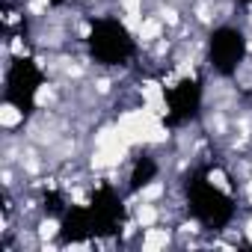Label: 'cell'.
<instances>
[{"instance_id":"cell-5","label":"cell","mask_w":252,"mask_h":252,"mask_svg":"<svg viewBox=\"0 0 252 252\" xmlns=\"http://www.w3.org/2000/svg\"><path fill=\"white\" fill-rule=\"evenodd\" d=\"M155 220H158V211H155L149 202H143V205L137 208V222H140L143 228H149V225H155Z\"/></svg>"},{"instance_id":"cell-9","label":"cell","mask_w":252,"mask_h":252,"mask_svg":"<svg viewBox=\"0 0 252 252\" xmlns=\"http://www.w3.org/2000/svg\"><path fill=\"white\" fill-rule=\"evenodd\" d=\"M246 199H249V202H252V181H249V184H246Z\"/></svg>"},{"instance_id":"cell-10","label":"cell","mask_w":252,"mask_h":252,"mask_svg":"<svg viewBox=\"0 0 252 252\" xmlns=\"http://www.w3.org/2000/svg\"><path fill=\"white\" fill-rule=\"evenodd\" d=\"M246 237H249V243H252V222L246 225Z\"/></svg>"},{"instance_id":"cell-8","label":"cell","mask_w":252,"mask_h":252,"mask_svg":"<svg viewBox=\"0 0 252 252\" xmlns=\"http://www.w3.org/2000/svg\"><path fill=\"white\" fill-rule=\"evenodd\" d=\"M57 231H60L57 220H45V222H42V228H39V234H42V237H54Z\"/></svg>"},{"instance_id":"cell-7","label":"cell","mask_w":252,"mask_h":252,"mask_svg":"<svg viewBox=\"0 0 252 252\" xmlns=\"http://www.w3.org/2000/svg\"><path fill=\"white\" fill-rule=\"evenodd\" d=\"M119 3H122L125 15H140V9H143V0H119Z\"/></svg>"},{"instance_id":"cell-3","label":"cell","mask_w":252,"mask_h":252,"mask_svg":"<svg viewBox=\"0 0 252 252\" xmlns=\"http://www.w3.org/2000/svg\"><path fill=\"white\" fill-rule=\"evenodd\" d=\"M137 36H140L143 42H152V39H158V36H160V21H155V18H146V21L137 27Z\"/></svg>"},{"instance_id":"cell-4","label":"cell","mask_w":252,"mask_h":252,"mask_svg":"<svg viewBox=\"0 0 252 252\" xmlns=\"http://www.w3.org/2000/svg\"><path fill=\"white\" fill-rule=\"evenodd\" d=\"M24 119V113L12 104H3V110H0V122H3V128H15V125Z\"/></svg>"},{"instance_id":"cell-1","label":"cell","mask_w":252,"mask_h":252,"mask_svg":"<svg viewBox=\"0 0 252 252\" xmlns=\"http://www.w3.org/2000/svg\"><path fill=\"white\" fill-rule=\"evenodd\" d=\"M143 101H146V107L152 113H158V116L166 113V98H163L160 83H143Z\"/></svg>"},{"instance_id":"cell-2","label":"cell","mask_w":252,"mask_h":252,"mask_svg":"<svg viewBox=\"0 0 252 252\" xmlns=\"http://www.w3.org/2000/svg\"><path fill=\"white\" fill-rule=\"evenodd\" d=\"M166 243H169V234H166L163 228H149V231H146V237H143V249H146V252L163 249Z\"/></svg>"},{"instance_id":"cell-6","label":"cell","mask_w":252,"mask_h":252,"mask_svg":"<svg viewBox=\"0 0 252 252\" xmlns=\"http://www.w3.org/2000/svg\"><path fill=\"white\" fill-rule=\"evenodd\" d=\"M163 190H166V187H163L160 181H158V184H149V187H146V190L140 193V199H143V202H152V199H158V196H163Z\"/></svg>"}]
</instances>
